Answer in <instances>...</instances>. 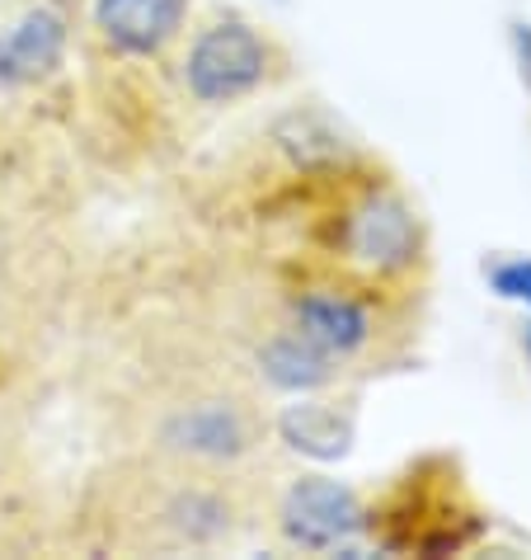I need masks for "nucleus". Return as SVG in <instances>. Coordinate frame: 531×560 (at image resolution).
Instances as JSON below:
<instances>
[{"mask_svg":"<svg viewBox=\"0 0 531 560\" xmlns=\"http://www.w3.org/2000/svg\"><path fill=\"white\" fill-rule=\"evenodd\" d=\"M310 222V264L371 283L390 298H414L428 278V222L418 203L377 165L324 179Z\"/></svg>","mask_w":531,"mask_h":560,"instance_id":"obj_1","label":"nucleus"},{"mask_svg":"<svg viewBox=\"0 0 531 560\" xmlns=\"http://www.w3.org/2000/svg\"><path fill=\"white\" fill-rule=\"evenodd\" d=\"M410 302L414 298H390L371 283L302 259L283 283V325L306 335L320 353H330L349 372L396 349V339L404 335L400 311Z\"/></svg>","mask_w":531,"mask_h":560,"instance_id":"obj_2","label":"nucleus"},{"mask_svg":"<svg viewBox=\"0 0 531 560\" xmlns=\"http://www.w3.org/2000/svg\"><path fill=\"white\" fill-rule=\"evenodd\" d=\"M484 527L489 518L471 500L451 457H418L410 471L390 480L381 500L367 504V541L381 551L447 556L475 547Z\"/></svg>","mask_w":531,"mask_h":560,"instance_id":"obj_3","label":"nucleus"},{"mask_svg":"<svg viewBox=\"0 0 531 560\" xmlns=\"http://www.w3.org/2000/svg\"><path fill=\"white\" fill-rule=\"evenodd\" d=\"M287 71V52L269 28L222 10L184 34L175 48V81L198 108H231L255 100Z\"/></svg>","mask_w":531,"mask_h":560,"instance_id":"obj_4","label":"nucleus"},{"mask_svg":"<svg viewBox=\"0 0 531 560\" xmlns=\"http://www.w3.org/2000/svg\"><path fill=\"white\" fill-rule=\"evenodd\" d=\"M269 419H263L245 396L202 392L189 400L165 406L151 429L155 453L175 466H198V471H231L245 457L259 453Z\"/></svg>","mask_w":531,"mask_h":560,"instance_id":"obj_5","label":"nucleus"},{"mask_svg":"<svg viewBox=\"0 0 531 560\" xmlns=\"http://www.w3.org/2000/svg\"><path fill=\"white\" fill-rule=\"evenodd\" d=\"M273 523H278V537L292 551H310V556L349 551L353 556L367 541V500L349 480L296 476L273 509Z\"/></svg>","mask_w":531,"mask_h":560,"instance_id":"obj_6","label":"nucleus"},{"mask_svg":"<svg viewBox=\"0 0 531 560\" xmlns=\"http://www.w3.org/2000/svg\"><path fill=\"white\" fill-rule=\"evenodd\" d=\"M81 28V0H20L0 14V90H38L61 75Z\"/></svg>","mask_w":531,"mask_h":560,"instance_id":"obj_7","label":"nucleus"},{"mask_svg":"<svg viewBox=\"0 0 531 560\" xmlns=\"http://www.w3.org/2000/svg\"><path fill=\"white\" fill-rule=\"evenodd\" d=\"M193 0H90V43L108 61H165L189 34Z\"/></svg>","mask_w":531,"mask_h":560,"instance_id":"obj_8","label":"nucleus"},{"mask_svg":"<svg viewBox=\"0 0 531 560\" xmlns=\"http://www.w3.org/2000/svg\"><path fill=\"white\" fill-rule=\"evenodd\" d=\"M151 527L175 547H222L240 527V504L222 471L179 466V476H165L151 504Z\"/></svg>","mask_w":531,"mask_h":560,"instance_id":"obj_9","label":"nucleus"},{"mask_svg":"<svg viewBox=\"0 0 531 560\" xmlns=\"http://www.w3.org/2000/svg\"><path fill=\"white\" fill-rule=\"evenodd\" d=\"M269 147L296 184H324V179L353 175V170H363L371 161L357 147V137L320 104H302L278 114L269 122Z\"/></svg>","mask_w":531,"mask_h":560,"instance_id":"obj_10","label":"nucleus"},{"mask_svg":"<svg viewBox=\"0 0 531 560\" xmlns=\"http://www.w3.org/2000/svg\"><path fill=\"white\" fill-rule=\"evenodd\" d=\"M269 433L287 453L306 457V462H343L357 443V406L349 396L334 392H310V396H292L287 406H278L269 419Z\"/></svg>","mask_w":531,"mask_h":560,"instance_id":"obj_11","label":"nucleus"},{"mask_svg":"<svg viewBox=\"0 0 531 560\" xmlns=\"http://www.w3.org/2000/svg\"><path fill=\"white\" fill-rule=\"evenodd\" d=\"M255 377L273 386L278 396H310V392H334L343 382V368L330 353H320L306 335L292 325H278L255 345Z\"/></svg>","mask_w":531,"mask_h":560,"instance_id":"obj_12","label":"nucleus"},{"mask_svg":"<svg viewBox=\"0 0 531 560\" xmlns=\"http://www.w3.org/2000/svg\"><path fill=\"white\" fill-rule=\"evenodd\" d=\"M480 278L484 288L494 292L498 302L518 306L522 316H531V255H518V250H494L480 259Z\"/></svg>","mask_w":531,"mask_h":560,"instance_id":"obj_13","label":"nucleus"},{"mask_svg":"<svg viewBox=\"0 0 531 560\" xmlns=\"http://www.w3.org/2000/svg\"><path fill=\"white\" fill-rule=\"evenodd\" d=\"M508 52H512V67H518L522 95L531 104V20L527 14H512L508 20Z\"/></svg>","mask_w":531,"mask_h":560,"instance_id":"obj_14","label":"nucleus"},{"mask_svg":"<svg viewBox=\"0 0 531 560\" xmlns=\"http://www.w3.org/2000/svg\"><path fill=\"white\" fill-rule=\"evenodd\" d=\"M518 349H522V363L531 372V316H522V325H518Z\"/></svg>","mask_w":531,"mask_h":560,"instance_id":"obj_15","label":"nucleus"}]
</instances>
